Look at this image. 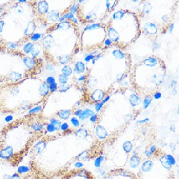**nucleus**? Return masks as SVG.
Instances as JSON below:
<instances>
[{"instance_id": "60", "label": "nucleus", "mask_w": 179, "mask_h": 179, "mask_svg": "<svg viewBox=\"0 0 179 179\" xmlns=\"http://www.w3.org/2000/svg\"><path fill=\"white\" fill-rule=\"evenodd\" d=\"M4 11V7L2 5H0V15H2V14Z\"/></svg>"}, {"instance_id": "24", "label": "nucleus", "mask_w": 179, "mask_h": 179, "mask_svg": "<svg viewBox=\"0 0 179 179\" xmlns=\"http://www.w3.org/2000/svg\"><path fill=\"white\" fill-rule=\"evenodd\" d=\"M72 85L70 84H59L58 88H57V91L60 93H65L68 92L71 88Z\"/></svg>"}, {"instance_id": "20", "label": "nucleus", "mask_w": 179, "mask_h": 179, "mask_svg": "<svg viewBox=\"0 0 179 179\" xmlns=\"http://www.w3.org/2000/svg\"><path fill=\"white\" fill-rule=\"evenodd\" d=\"M158 58H156L155 57H153V56H150V57H147L143 60L144 64L146 66H148V67H154V66H155L156 65L158 64Z\"/></svg>"}, {"instance_id": "12", "label": "nucleus", "mask_w": 179, "mask_h": 179, "mask_svg": "<svg viewBox=\"0 0 179 179\" xmlns=\"http://www.w3.org/2000/svg\"><path fill=\"white\" fill-rule=\"evenodd\" d=\"M108 38L113 42V43H117L119 40V34L113 27H109L108 30Z\"/></svg>"}, {"instance_id": "26", "label": "nucleus", "mask_w": 179, "mask_h": 179, "mask_svg": "<svg viewBox=\"0 0 179 179\" xmlns=\"http://www.w3.org/2000/svg\"><path fill=\"white\" fill-rule=\"evenodd\" d=\"M43 37V34H42V33H39V32H34V34H32V35L31 36V37H29L30 40H31V42H32V43H36V42L39 41V40H42Z\"/></svg>"}, {"instance_id": "45", "label": "nucleus", "mask_w": 179, "mask_h": 179, "mask_svg": "<svg viewBox=\"0 0 179 179\" xmlns=\"http://www.w3.org/2000/svg\"><path fill=\"white\" fill-rule=\"evenodd\" d=\"M125 76V73H118L116 76V81L117 82H121L122 80H124Z\"/></svg>"}, {"instance_id": "18", "label": "nucleus", "mask_w": 179, "mask_h": 179, "mask_svg": "<svg viewBox=\"0 0 179 179\" xmlns=\"http://www.w3.org/2000/svg\"><path fill=\"white\" fill-rule=\"evenodd\" d=\"M128 102L132 108H135L141 103V99L140 96L137 94H131L128 99Z\"/></svg>"}, {"instance_id": "51", "label": "nucleus", "mask_w": 179, "mask_h": 179, "mask_svg": "<svg viewBox=\"0 0 179 179\" xmlns=\"http://www.w3.org/2000/svg\"><path fill=\"white\" fill-rule=\"evenodd\" d=\"M5 25V21H4V20H0V34L3 31Z\"/></svg>"}, {"instance_id": "13", "label": "nucleus", "mask_w": 179, "mask_h": 179, "mask_svg": "<svg viewBox=\"0 0 179 179\" xmlns=\"http://www.w3.org/2000/svg\"><path fill=\"white\" fill-rule=\"evenodd\" d=\"M22 179H49L47 177L43 176V175L40 174V173H37L36 172L32 171L30 169L29 171L28 172V173L25 175L23 176V178Z\"/></svg>"}, {"instance_id": "25", "label": "nucleus", "mask_w": 179, "mask_h": 179, "mask_svg": "<svg viewBox=\"0 0 179 179\" xmlns=\"http://www.w3.org/2000/svg\"><path fill=\"white\" fill-rule=\"evenodd\" d=\"M112 55L117 60H122V59L125 58V54L124 52H122L120 49L114 50L113 52H112Z\"/></svg>"}, {"instance_id": "48", "label": "nucleus", "mask_w": 179, "mask_h": 179, "mask_svg": "<svg viewBox=\"0 0 179 179\" xmlns=\"http://www.w3.org/2000/svg\"><path fill=\"white\" fill-rule=\"evenodd\" d=\"M46 69H47V70H48L49 73H52V72L55 71V66L53 64H52V63H47V64L46 65Z\"/></svg>"}, {"instance_id": "11", "label": "nucleus", "mask_w": 179, "mask_h": 179, "mask_svg": "<svg viewBox=\"0 0 179 179\" xmlns=\"http://www.w3.org/2000/svg\"><path fill=\"white\" fill-rule=\"evenodd\" d=\"M43 46L45 49H51L54 44V37L51 34H47L42 39Z\"/></svg>"}, {"instance_id": "6", "label": "nucleus", "mask_w": 179, "mask_h": 179, "mask_svg": "<svg viewBox=\"0 0 179 179\" xmlns=\"http://www.w3.org/2000/svg\"><path fill=\"white\" fill-rule=\"evenodd\" d=\"M73 111H72V110H69V109L60 110V111H57V112L55 114L54 116H56V117H57L58 119H61V120H67V119H69L70 117H71V116L73 115Z\"/></svg>"}, {"instance_id": "33", "label": "nucleus", "mask_w": 179, "mask_h": 179, "mask_svg": "<svg viewBox=\"0 0 179 179\" xmlns=\"http://www.w3.org/2000/svg\"><path fill=\"white\" fill-rule=\"evenodd\" d=\"M100 27V24L99 23H92V24H88L84 28V31H91V30L97 29Z\"/></svg>"}, {"instance_id": "7", "label": "nucleus", "mask_w": 179, "mask_h": 179, "mask_svg": "<svg viewBox=\"0 0 179 179\" xmlns=\"http://www.w3.org/2000/svg\"><path fill=\"white\" fill-rule=\"evenodd\" d=\"M37 92H38V95L40 96V97H41L42 99L47 97L49 95V93H50L49 85L46 83L45 81L42 82V83L39 85Z\"/></svg>"}, {"instance_id": "30", "label": "nucleus", "mask_w": 179, "mask_h": 179, "mask_svg": "<svg viewBox=\"0 0 179 179\" xmlns=\"http://www.w3.org/2000/svg\"><path fill=\"white\" fill-rule=\"evenodd\" d=\"M151 8H152V7H151V4H150L149 2H145V4H144L143 6V13L144 14H146V15L149 14L150 13H151Z\"/></svg>"}, {"instance_id": "10", "label": "nucleus", "mask_w": 179, "mask_h": 179, "mask_svg": "<svg viewBox=\"0 0 179 179\" xmlns=\"http://www.w3.org/2000/svg\"><path fill=\"white\" fill-rule=\"evenodd\" d=\"M60 12L55 10H52L51 11H49L47 14H46V19L48 23H55V22L58 21V19L60 17Z\"/></svg>"}, {"instance_id": "29", "label": "nucleus", "mask_w": 179, "mask_h": 179, "mask_svg": "<svg viewBox=\"0 0 179 179\" xmlns=\"http://www.w3.org/2000/svg\"><path fill=\"white\" fill-rule=\"evenodd\" d=\"M57 81L59 84H68L69 77H66L63 74H59L57 77Z\"/></svg>"}, {"instance_id": "21", "label": "nucleus", "mask_w": 179, "mask_h": 179, "mask_svg": "<svg viewBox=\"0 0 179 179\" xmlns=\"http://www.w3.org/2000/svg\"><path fill=\"white\" fill-rule=\"evenodd\" d=\"M71 60V55L68 54L61 55L57 57V60H58L59 63L61 65H66Z\"/></svg>"}, {"instance_id": "27", "label": "nucleus", "mask_w": 179, "mask_h": 179, "mask_svg": "<svg viewBox=\"0 0 179 179\" xmlns=\"http://www.w3.org/2000/svg\"><path fill=\"white\" fill-rule=\"evenodd\" d=\"M125 15V13L122 11H116L112 15V19L114 20H122Z\"/></svg>"}, {"instance_id": "32", "label": "nucleus", "mask_w": 179, "mask_h": 179, "mask_svg": "<svg viewBox=\"0 0 179 179\" xmlns=\"http://www.w3.org/2000/svg\"><path fill=\"white\" fill-rule=\"evenodd\" d=\"M79 4L78 2H74L73 5H71V7L70 8V10H69V12L72 13V14H75L78 12L79 11Z\"/></svg>"}, {"instance_id": "9", "label": "nucleus", "mask_w": 179, "mask_h": 179, "mask_svg": "<svg viewBox=\"0 0 179 179\" xmlns=\"http://www.w3.org/2000/svg\"><path fill=\"white\" fill-rule=\"evenodd\" d=\"M23 62L28 70H31L34 69L37 65V59H34L29 56H25L23 59Z\"/></svg>"}, {"instance_id": "41", "label": "nucleus", "mask_w": 179, "mask_h": 179, "mask_svg": "<svg viewBox=\"0 0 179 179\" xmlns=\"http://www.w3.org/2000/svg\"><path fill=\"white\" fill-rule=\"evenodd\" d=\"M45 82L47 84H48L49 85H51L52 84L56 83V79L55 76H48V77H47V79H46V81H45Z\"/></svg>"}, {"instance_id": "2", "label": "nucleus", "mask_w": 179, "mask_h": 179, "mask_svg": "<svg viewBox=\"0 0 179 179\" xmlns=\"http://www.w3.org/2000/svg\"><path fill=\"white\" fill-rule=\"evenodd\" d=\"M151 159H147L143 163L140 172L137 175L138 179H175L174 173L172 170L166 173H153L151 170Z\"/></svg>"}, {"instance_id": "35", "label": "nucleus", "mask_w": 179, "mask_h": 179, "mask_svg": "<svg viewBox=\"0 0 179 179\" xmlns=\"http://www.w3.org/2000/svg\"><path fill=\"white\" fill-rule=\"evenodd\" d=\"M40 54H41V49L37 48V47H35V48L34 49V50L32 51V52L31 53V55L33 58L37 59V57L40 55Z\"/></svg>"}, {"instance_id": "14", "label": "nucleus", "mask_w": 179, "mask_h": 179, "mask_svg": "<svg viewBox=\"0 0 179 179\" xmlns=\"http://www.w3.org/2000/svg\"><path fill=\"white\" fill-rule=\"evenodd\" d=\"M144 30L148 34L154 35L158 32V27L153 23H147L144 25Z\"/></svg>"}, {"instance_id": "59", "label": "nucleus", "mask_w": 179, "mask_h": 179, "mask_svg": "<svg viewBox=\"0 0 179 179\" xmlns=\"http://www.w3.org/2000/svg\"><path fill=\"white\" fill-rule=\"evenodd\" d=\"M151 80H152L153 82H155V81L157 80V75L153 74L152 76H151Z\"/></svg>"}, {"instance_id": "37", "label": "nucleus", "mask_w": 179, "mask_h": 179, "mask_svg": "<svg viewBox=\"0 0 179 179\" xmlns=\"http://www.w3.org/2000/svg\"><path fill=\"white\" fill-rule=\"evenodd\" d=\"M122 147H123V149L125 150L127 153H128L132 149V144H131V143L130 142V141H126V142L124 143Z\"/></svg>"}, {"instance_id": "56", "label": "nucleus", "mask_w": 179, "mask_h": 179, "mask_svg": "<svg viewBox=\"0 0 179 179\" xmlns=\"http://www.w3.org/2000/svg\"><path fill=\"white\" fill-rule=\"evenodd\" d=\"M69 14H68V20L70 21V20H73V19L75 17V14H72V13H70L68 12Z\"/></svg>"}, {"instance_id": "43", "label": "nucleus", "mask_w": 179, "mask_h": 179, "mask_svg": "<svg viewBox=\"0 0 179 179\" xmlns=\"http://www.w3.org/2000/svg\"><path fill=\"white\" fill-rule=\"evenodd\" d=\"M85 19L87 20H90V21H93V20H94L95 19H96V13L94 12L89 13V14H87V15L85 16Z\"/></svg>"}, {"instance_id": "54", "label": "nucleus", "mask_w": 179, "mask_h": 179, "mask_svg": "<svg viewBox=\"0 0 179 179\" xmlns=\"http://www.w3.org/2000/svg\"><path fill=\"white\" fill-rule=\"evenodd\" d=\"M102 56H103V55H102V53H98V54H96V55H95L94 58H93V59H94V60L96 61V60H99V58H101V57H102Z\"/></svg>"}, {"instance_id": "49", "label": "nucleus", "mask_w": 179, "mask_h": 179, "mask_svg": "<svg viewBox=\"0 0 179 179\" xmlns=\"http://www.w3.org/2000/svg\"><path fill=\"white\" fill-rule=\"evenodd\" d=\"M87 80V75H81V76H80V77H79L77 79V81L79 82H84L85 81Z\"/></svg>"}, {"instance_id": "57", "label": "nucleus", "mask_w": 179, "mask_h": 179, "mask_svg": "<svg viewBox=\"0 0 179 179\" xmlns=\"http://www.w3.org/2000/svg\"><path fill=\"white\" fill-rule=\"evenodd\" d=\"M177 81L176 80H172V82H171V87H173V88H175V87L176 86H177Z\"/></svg>"}, {"instance_id": "42", "label": "nucleus", "mask_w": 179, "mask_h": 179, "mask_svg": "<svg viewBox=\"0 0 179 179\" xmlns=\"http://www.w3.org/2000/svg\"><path fill=\"white\" fill-rule=\"evenodd\" d=\"M14 11H15L17 14H23L24 8H23V7L21 5H15V6L14 7Z\"/></svg>"}, {"instance_id": "61", "label": "nucleus", "mask_w": 179, "mask_h": 179, "mask_svg": "<svg viewBox=\"0 0 179 179\" xmlns=\"http://www.w3.org/2000/svg\"><path fill=\"white\" fill-rule=\"evenodd\" d=\"M72 21H73L75 24H78V18H77V17H75L73 19V20H72Z\"/></svg>"}, {"instance_id": "19", "label": "nucleus", "mask_w": 179, "mask_h": 179, "mask_svg": "<svg viewBox=\"0 0 179 179\" xmlns=\"http://www.w3.org/2000/svg\"><path fill=\"white\" fill-rule=\"evenodd\" d=\"M8 79L12 82H18L23 79V75L19 72L12 71L8 75Z\"/></svg>"}, {"instance_id": "8", "label": "nucleus", "mask_w": 179, "mask_h": 179, "mask_svg": "<svg viewBox=\"0 0 179 179\" xmlns=\"http://www.w3.org/2000/svg\"><path fill=\"white\" fill-rule=\"evenodd\" d=\"M37 11L40 15H44L49 12V3L47 1H40L37 2Z\"/></svg>"}, {"instance_id": "47", "label": "nucleus", "mask_w": 179, "mask_h": 179, "mask_svg": "<svg viewBox=\"0 0 179 179\" xmlns=\"http://www.w3.org/2000/svg\"><path fill=\"white\" fill-rule=\"evenodd\" d=\"M94 57H95L94 55L92 54V53H90V54H87V55H85L84 60V62H86V63H88V62L91 61V60H93V58H94Z\"/></svg>"}, {"instance_id": "36", "label": "nucleus", "mask_w": 179, "mask_h": 179, "mask_svg": "<svg viewBox=\"0 0 179 179\" xmlns=\"http://www.w3.org/2000/svg\"><path fill=\"white\" fill-rule=\"evenodd\" d=\"M130 164H131V166L133 167V168H135L137 166L139 165L140 164V159L138 158V157H132L131 158V161H130Z\"/></svg>"}, {"instance_id": "63", "label": "nucleus", "mask_w": 179, "mask_h": 179, "mask_svg": "<svg viewBox=\"0 0 179 179\" xmlns=\"http://www.w3.org/2000/svg\"><path fill=\"white\" fill-rule=\"evenodd\" d=\"M0 43H1V42H0Z\"/></svg>"}, {"instance_id": "46", "label": "nucleus", "mask_w": 179, "mask_h": 179, "mask_svg": "<svg viewBox=\"0 0 179 179\" xmlns=\"http://www.w3.org/2000/svg\"><path fill=\"white\" fill-rule=\"evenodd\" d=\"M57 88H58V84H57V82L55 84H52L49 85L50 93H55V92L57 91Z\"/></svg>"}, {"instance_id": "17", "label": "nucleus", "mask_w": 179, "mask_h": 179, "mask_svg": "<svg viewBox=\"0 0 179 179\" xmlns=\"http://www.w3.org/2000/svg\"><path fill=\"white\" fill-rule=\"evenodd\" d=\"M34 48H35V44L34 43H32V42L28 41L23 45V47L22 48V51H23V52L24 54L28 55H30L32 52Z\"/></svg>"}, {"instance_id": "15", "label": "nucleus", "mask_w": 179, "mask_h": 179, "mask_svg": "<svg viewBox=\"0 0 179 179\" xmlns=\"http://www.w3.org/2000/svg\"><path fill=\"white\" fill-rule=\"evenodd\" d=\"M36 29V25L34 22L30 21L28 22L27 24V26L25 29L24 30V35L25 37H31L33 34L34 33V31Z\"/></svg>"}, {"instance_id": "22", "label": "nucleus", "mask_w": 179, "mask_h": 179, "mask_svg": "<svg viewBox=\"0 0 179 179\" xmlns=\"http://www.w3.org/2000/svg\"><path fill=\"white\" fill-rule=\"evenodd\" d=\"M73 70L71 67V66H70L69 64L64 65L61 68V74L64 75L66 77H70L73 75Z\"/></svg>"}, {"instance_id": "58", "label": "nucleus", "mask_w": 179, "mask_h": 179, "mask_svg": "<svg viewBox=\"0 0 179 179\" xmlns=\"http://www.w3.org/2000/svg\"><path fill=\"white\" fill-rule=\"evenodd\" d=\"M161 20H162L164 23H166V22H167V20H168V16L166 15V14L165 15H163L162 17H161Z\"/></svg>"}, {"instance_id": "23", "label": "nucleus", "mask_w": 179, "mask_h": 179, "mask_svg": "<svg viewBox=\"0 0 179 179\" xmlns=\"http://www.w3.org/2000/svg\"><path fill=\"white\" fill-rule=\"evenodd\" d=\"M71 27V24H70V22L69 20H65V21L61 22V23H59L58 24H57V26L56 28L57 30H67Z\"/></svg>"}, {"instance_id": "31", "label": "nucleus", "mask_w": 179, "mask_h": 179, "mask_svg": "<svg viewBox=\"0 0 179 179\" xmlns=\"http://www.w3.org/2000/svg\"><path fill=\"white\" fill-rule=\"evenodd\" d=\"M6 47L8 49L15 50L18 48L19 43H17V42H8L6 43Z\"/></svg>"}, {"instance_id": "4", "label": "nucleus", "mask_w": 179, "mask_h": 179, "mask_svg": "<svg viewBox=\"0 0 179 179\" xmlns=\"http://www.w3.org/2000/svg\"><path fill=\"white\" fill-rule=\"evenodd\" d=\"M102 179H138L137 175L125 169H116L108 172Z\"/></svg>"}, {"instance_id": "34", "label": "nucleus", "mask_w": 179, "mask_h": 179, "mask_svg": "<svg viewBox=\"0 0 179 179\" xmlns=\"http://www.w3.org/2000/svg\"><path fill=\"white\" fill-rule=\"evenodd\" d=\"M151 100H152V98H151V96H146L145 98H144L143 99V108H145V109H146L147 108H148V105H150V103H151Z\"/></svg>"}, {"instance_id": "44", "label": "nucleus", "mask_w": 179, "mask_h": 179, "mask_svg": "<svg viewBox=\"0 0 179 179\" xmlns=\"http://www.w3.org/2000/svg\"><path fill=\"white\" fill-rule=\"evenodd\" d=\"M68 14H69L68 12L63 13V14H61L58 19L59 23H61V22L65 21V20H68Z\"/></svg>"}, {"instance_id": "28", "label": "nucleus", "mask_w": 179, "mask_h": 179, "mask_svg": "<svg viewBox=\"0 0 179 179\" xmlns=\"http://www.w3.org/2000/svg\"><path fill=\"white\" fill-rule=\"evenodd\" d=\"M20 93V90L18 87H12L11 90H9V96L12 98H16L19 96Z\"/></svg>"}, {"instance_id": "38", "label": "nucleus", "mask_w": 179, "mask_h": 179, "mask_svg": "<svg viewBox=\"0 0 179 179\" xmlns=\"http://www.w3.org/2000/svg\"><path fill=\"white\" fill-rule=\"evenodd\" d=\"M70 122L76 128H78L80 127V121H79V119H78L76 116H73V117L70 118Z\"/></svg>"}, {"instance_id": "39", "label": "nucleus", "mask_w": 179, "mask_h": 179, "mask_svg": "<svg viewBox=\"0 0 179 179\" xmlns=\"http://www.w3.org/2000/svg\"><path fill=\"white\" fill-rule=\"evenodd\" d=\"M116 3H117L116 1H106V2H105V5H106L107 9L111 10L115 6V5H116Z\"/></svg>"}, {"instance_id": "55", "label": "nucleus", "mask_w": 179, "mask_h": 179, "mask_svg": "<svg viewBox=\"0 0 179 179\" xmlns=\"http://www.w3.org/2000/svg\"><path fill=\"white\" fill-rule=\"evenodd\" d=\"M174 27H175V24L174 23H171L170 25V28H169V33L170 34H172V33L173 29H174Z\"/></svg>"}, {"instance_id": "40", "label": "nucleus", "mask_w": 179, "mask_h": 179, "mask_svg": "<svg viewBox=\"0 0 179 179\" xmlns=\"http://www.w3.org/2000/svg\"><path fill=\"white\" fill-rule=\"evenodd\" d=\"M88 83L87 85L89 86V87L90 88V89H93V88L96 87V85L97 84V81L95 79H88Z\"/></svg>"}, {"instance_id": "50", "label": "nucleus", "mask_w": 179, "mask_h": 179, "mask_svg": "<svg viewBox=\"0 0 179 179\" xmlns=\"http://www.w3.org/2000/svg\"><path fill=\"white\" fill-rule=\"evenodd\" d=\"M104 43H105V47H111V45H112V43H113V42L111 41V40H110L109 38H106L105 40V41H104Z\"/></svg>"}, {"instance_id": "5", "label": "nucleus", "mask_w": 179, "mask_h": 179, "mask_svg": "<svg viewBox=\"0 0 179 179\" xmlns=\"http://www.w3.org/2000/svg\"><path fill=\"white\" fill-rule=\"evenodd\" d=\"M105 96L106 95H105V91L100 89H96L90 95V100L91 102H94L96 104L102 102L105 99Z\"/></svg>"}, {"instance_id": "62", "label": "nucleus", "mask_w": 179, "mask_h": 179, "mask_svg": "<svg viewBox=\"0 0 179 179\" xmlns=\"http://www.w3.org/2000/svg\"><path fill=\"white\" fill-rule=\"evenodd\" d=\"M2 16L0 15V20H1V19H2Z\"/></svg>"}, {"instance_id": "1", "label": "nucleus", "mask_w": 179, "mask_h": 179, "mask_svg": "<svg viewBox=\"0 0 179 179\" xmlns=\"http://www.w3.org/2000/svg\"><path fill=\"white\" fill-rule=\"evenodd\" d=\"M40 114H28L26 118L11 122L0 134V161L17 167L28 150L44 132Z\"/></svg>"}, {"instance_id": "52", "label": "nucleus", "mask_w": 179, "mask_h": 179, "mask_svg": "<svg viewBox=\"0 0 179 179\" xmlns=\"http://www.w3.org/2000/svg\"><path fill=\"white\" fill-rule=\"evenodd\" d=\"M153 97L154 98V99H159L161 98V93L159 91H157L155 92V93H154V95H153Z\"/></svg>"}, {"instance_id": "3", "label": "nucleus", "mask_w": 179, "mask_h": 179, "mask_svg": "<svg viewBox=\"0 0 179 179\" xmlns=\"http://www.w3.org/2000/svg\"><path fill=\"white\" fill-rule=\"evenodd\" d=\"M60 179H96L91 172L84 168H76L65 173Z\"/></svg>"}, {"instance_id": "16", "label": "nucleus", "mask_w": 179, "mask_h": 179, "mask_svg": "<svg viewBox=\"0 0 179 179\" xmlns=\"http://www.w3.org/2000/svg\"><path fill=\"white\" fill-rule=\"evenodd\" d=\"M74 71L77 74H84L86 71V65L83 61H77L75 63L74 66Z\"/></svg>"}, {"instance_id": "53", "label": "nucleus", "mask_w": 179, "mask_h": 179, "mask_svg": "<svg viewBox=\"0 0 179 179\" xmlns=\"http://www.w3.org/2000/svg\"><path fill=\"white\" fill-rule=\"evenodd\" d=\"M160 44L158 43H157V42H154L152 44V48L154 50H157V49H160Z\"/></svg>"}]
</instances>
